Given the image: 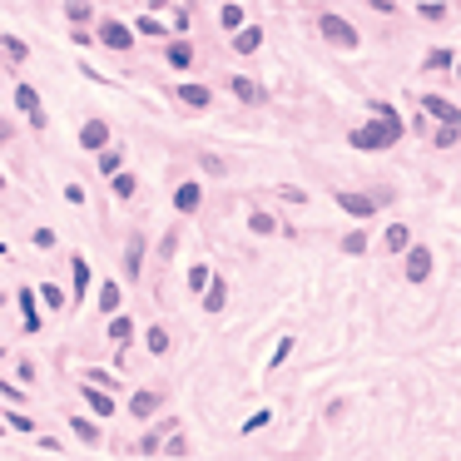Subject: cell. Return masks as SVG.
<instances>
[{"instance_id":"obj_13","label":"cell","mask_w":461,"mask_h":461,"mask_svg":"<svg viewBox=\"0 0 461 461\" xmlns=\"http://www.w3.org/2000/svg\"><path fill=\"white\" fill-rule=\"evenodd\" d=\"M174 208H179V213H194V208H199V184H194V179L174 189Z\"/></svg>"},{"instance_id":"obj_14","label":"cell","mask_w":461,"mask_h":461,"mask_svg":"<svg viewBox=\"0 0 461 461\" xmlns=\"http://www.w3.org/2000/svg\"><path fill=\"white\" fill-rule=\"evenodd\" d=\"M258 45H263V30H258V25H248V30L234 35V50H239V55H253Z\"/></svg>"},{"instance_id":"obj_30","label":"cell","mask_w":461,"mask_h":461,"mask_svg":"<svg viewBox=\"0 0 461 461\" xmlns=\"http://www.w3.org/2000/svg\"><path fill=\"white\" fill-rule=\"evenodd\" d=\"M0 45H6V55H10L15 65L25 60V40H15V35H0Z\"/></svg>"},{"instance_id":"obj_4","label":"cell","mask_w":461,"mask_h":461,"mask_svg":"<svg viewBox=\"0 0 461 461\" xmlns=\"http://www.w3.org/2000/svg\"><path fill=\"white\" fill-rule=\"evenodd\" d=\"M432 278V253H427V243H417V248H407V283H427Z\"/></svg>"},{"instance_id":"obj_24","label":"cell","mask_w":461,"mask_h":461,"mask_svg":"<svg viewBox=\"0 0 461 461\" xmlns=\"http://www.w3.org/2000/svg\"><path fill=\"white\" fill-rule=\"evenodd\" d=\"M139 258H144V239L134 234V239H129V248H125V268H129V273H139Z\"/></svg>"},{"instance_id":"obj_3","label":"cell","mask_w":461,"mask_h":461,"mask_svg":"<svg viewBox=\"0 0 461 461\" xmlns=\"http://www.w3.org/2000/svg\"><path fill=\"white\" fill-rule=\"evenodd\" d=\"M422 114H427V120H441V125H461V109L446 104L441 94H422Z\"/></svg>"},{"instance_id":"obj_39","label":"cell","mask_w":461,"mask_h":461,"mask_svg":"<svg viewBox=\"0 0 461 461\" xmlns=\"http://www.w3.org/2000/svg\"><path fill=\"white\" fill-rule=\"evenodd\" d=\"M164 451H169V456H189V441H184V437H174V441H169Z\"/></svg>"},{"instance_id":"obj_9","label":"cell","mask_w":461,"mask_h":461,"mask_svg":"<svg viewBox=\"0 0 461 461\" xmlns=\"http://www.w3.org/2000/svg\"><path fill=\"white\" fill-rule=\"evenodd\" d=\"M337 204H342V213H353V218H372V199L367 194H337Z\"/></svg>"},{"instance_id":"obj_40","label":"cell","mask_w":461,"mask_h":461,"mask_svg":"<svg viewBox=\"0 0 461 461\" xmlns=\"http://www.w3.org/2000/svg\"><path fill=\"white\" fill-rule=\"evenodd\" d=\"M258 427H268V412H253V417L243 422V432H258Z\"/></svg>"},{"instance_id":"obj_15","label":"cell","mask_w":461,"mask_h":461,"mask_svg":"<svg viewBox=\"0 0 461 461\" xmlns=\"http://www.w3.org/2000/svg\"><path fill=\"white\" fill-rule=\"evenodd\" d=\"M20 313H25V327L35 332V327H40V303H35L30 288H20Z\"/></svg>"},{"instance_id":"obj_21","label":"cell","mask_w":461,"mask_h":461,"mask_svg":"<svg viewBox=\"0 0 461 461\" xmlns=\"http://www.w3.org/2000/svg\"><path fill=\"white\" fill-rule=\"evenodd\" d=\"M169 65H174V70H189V65H194V50H189V45H169Z\"/></svg>"},{"instance_id":"obj_7","label":"cell","mask_w":461,"mask_h":461,"mask_svg":"<svg viewBox=\"0 0 461 461\" xmlns=\"http://www.w3.org/2000/svg\"><path fill=\"white\" fill-rule=\"evenodd\" d=\"M228 90H234L243 104H263V99H268V94L258 90V80H248V75H234V80H228Z\"/></svg>"},{"instance_id":"obj_6","label":"cell","mask_w":461,"mask_h":461,"mask_svg":"<svg viewBox=\"0 0 461 461\" xmlns=\"http://www.w3.org/2000/svg\"><path fill=\"white\" fill-rule=\"evenodd\" d=\"M99 40H104L109 50H129V45H134V30L120 25V20H104V25H99Z\"/></svg>"},{"instance_id":"obj_44","label":"cell","mask_w":461,"mask_h":461,"mask_svg":"<svg viewBox=\"0 0 461 461\" xmlns=\"http://www.w3.org/2000/svg\"><path fill=\"white\" fill-rule=\"evenodd\" d=\"M456 75H461V65H456Z\"/></svg>"},{"instance_id":"obj_32","label":"cell","mask_w":461,"mask_h":461,"mask_svg":"<svg viewBox=\"0 0 461 461\" xmlns=\"http://www.w3.org/2000/svg\"><path fill=\"white\" fill-rule=\"evenodd\" d=\"M288 353H293V337H283L278 348H273V357H268V367H283L288 362Z\"/></svg>"},{"instance_id":"obj_35","label":"cell","mask_w":461,"mask_h":461,"mask_svg":"<svg viewBox=\"0 0 461 461\" xmlns=\"http://www.w3.org/2000/svg\"><path fill=\"white\" fill-rule=\"evenodd\" d=\"M139 35H164V20H154V15H139Z\"/></svg>"},{"instance_id":"obj_8","label":"cell","mask_w":461,"mask_h":461,"mask_svg":"<svg viewBox=\"0 0 461 461\" xmlns=\"http://www.w3.org/2000/svg\"><path fill=\"white\" fill-rule=\"evenodd\" d=\"M223 303H228V278H208V288H204V308H208V313H223Z\"/></svg>"},{"instance_id":"obj_10","label":"cell","mask_w":461,"mask_h":461,"mask_svg":"<svg viewBox=\"0 0 461 461\" xmlns=\"http://www.w3.org/2000/svg\"><path fill=\"white\" fill-rule=\"evenodd\" d=\"M80 144H85V149H104V144H109V125H104V120H90V125L80 129Z\"/></svg>"},{"instance_id":"obj_16","label":"cell","mask_w":461,"mask_h":461,"mask_svg":"<svg viewBox=\"0 0 461 461\" xmlns=\"http://www.w3.org/2000/svg\"><path fill=\"white\" fill-rule=\"evenodd\" d=\"M15 104L35 120V114H40V94H35V85H20V90H15Z\"/></svg>"},{"instance_id":"obj_2","label":"cell","mask_w":461,"mask_h":461,"mask_svg":"<svg viewBox=\"0 0 461 461\" xmlns=\"http://www.w3.org/2000/svg\"><path fill=\"white\" fill-rule=\"evenodd\" d=\"M318 35H322L327 45H337V50H353V45H357V30L342 20V15H332V10L318 15Z\"/></svg>"},{"instance_id":"obj_41","label":"cell","mask_w":461,"mask_h":461,"mask_svg":"<svg viewBox=\"0 0 461 461\" xmlns=\"http://www.w3.org/2000/svg\"><path fill=\"white\" fill-rule=\"evenodd\" d=\"M372 10H392V0H372Z\"/></svg>"},{"instance_id":"obj_37","label":"cell","mask_w":461,"mask_h":461,"mask_svg":"<svg viewBox=\"0 0 461 461\" xmlns=\"http://www.w3.org/2000/svg\"><path fill=\"white\" fill-rule=\"evenodd\" d=\"M134 451H139V456H154V451H159V437H139V446H134Z\"/></svg>"},{"instance_id":"obj_43","label":"cell","mask_w":461,"mask_h":461,"mask_svg":"<svg viewBox=\"0 0 461 461\" xmlns=\"http://www.w3.org/2000/svg\"><path fill=\"white\" fill-rule=\"evenodd\" d=\"M0 189H6V174H0Z\"/></svg>"},{"instance_id":"obj_29","label":"cell","mask_w":461,"mask_h":461,"mask_svg":"<svg viewBox=\"0 0 461 461\" xmlns=\"http://www.w3.org/2000/svg\"><path fill=\"white\" fill-rule=\"evenodd\" d=\"M218 20H223V30H243V10H239V6H223Z\"/></svg>"},{"instance_id":"obj_42","label":"cell","mask_w":461,"mask_h":461,"mask_svg":"<svg viewBox=\"0 0 461 461\" xmlns=\"http://www.w3.org/2000/svg\"><path fill=\"white\" fill-rule=\"evenodd\" d=\"M0 139H10V125H6V120H0Z\"/></svg>"},{"instance_id":"obj_36","label":"cell","mask_w":461,"mask_h":461,"mask_svg":"<svg viewBox=\"0 0 461 461\" xmlns=\"http://www.w3.org/2000/svg\"><path fill=\"white\" fill-rule=\"evenodd\" d=\"M441 65H451V55H446V50H432V55H427V70H441Z\"/></svg>"},{"instance_id":"obj_25","label":"cell","mask_w":461,"mask_h":461,"mask_svg":"<svg viewBox=\"0 0 461 461\" xmlns=\"http://www.w3.org/2000/svg\"><path fill=\"white\" fill-rule=\"evenodd\" d=\"M129 332H134V322H129V318H120V313H109V337H114V342H125Z\"/></svg>"},{"instance_id":"obj_27","label":"cell","mask_w":461,"mask_h":461,"mask_svg":"<svg viewBox=\"0 0 461 461\" xmlns=\"http://www.w3.org/2000/svg\"><path fill=\"white\" fill-rule=\"evenodd\" d=\"M208 278H213V273H208L204 263H194V268H189V288H194V293H204V288H208Z\"/></svg>"},{"instance_id":"obj_1","label":"cell","mask_w":461,"mask_h":461,"mask_svg":"<svg viewBox=\"0 0 461 461\" xmlns=\"http://www.w3.org/2000/svg\"><path fill=\"white\" fill-rule=\"evenodd\" d=\"M397 139H402V120H397V114H377L372 125H362V129L348 134L353 149H392Z\"/></svg>"},{"instance_id":"obj_38","label":"cell","mask_w":461,"mask_h":461,"mask_svg":"<svg viewBox=\"0 0 461 461\" xmlns=\"http://www.w3.org/2000/svg\"><path fill=\"white\" fill-rule=\"evenodd\" d=\"M65 10H70V20H85V15H90V6H85V0H70Z\"/></svg>"},{"instance_id":"obj_19","label":"cell","mask_w":461,"mask_h":461,"mask_svg":"<svg viewBox=\"0 0 461 461\" xmlns=\"http://www.w3.org/2000/svg\"><path fill=\"white\" fill-rule=\"evenodd\" d=\"M70 432H75L80 441H99V427H94L90 417H70Z\"/></svg>"},{"instance_id":"obj_23","label":"cell","mask_w":461,"mask_h":461,"mask_svg":"<svg viewBox=\"0 0 461 461\" xmlns=\"http://www.w3.org/2000/svg\"><path fill=\"white\" fill-rule=\"evenodd\" d=\"M94 169H99L104 179H109V174H120V154H114V149L104 144V149H99V164H94Z\"/></svg>"},{"instance_id":"obj_33","label":"cell","mask_w":461,"mask_h":461,"mask_svg":"<svg viewBox=\"0 0 461 461\" xmlns=\"http://www.w3.org/2000/svg\"><path fill=\"white\" fill-rule=\"evenodd\" d=\"M114 194H120V199H134V174H114Z\"/></svg>"},{"instance_id":"obj_12","label":"cell","mask_w":461,"mask_h":461,"mask_svg":"<svg viewBox=\"0 0 461 461\" xmlns=\"http://www.w3.org/2000/svg\"><path fill=\"white\" fill-rule=\"evenodd\" d=\"M382 243H387V253H407V248H412V234H407V223H392Z\"/></svg>"},{"instance_id":"obj_34","label":"cell","mask_w":461,"mask_h":461,"mask_svg":"<svg viewBox=\"0 0 461 461\" xmlns=\"http://www.w3.org/2000/svg\"><path fill=\"white\" fill-rule=\"evenodd\" d=\"M40 298H45L50 308H60V303H65V293H60V288H55V283H45V288H40Z\"/></svg>"},{"instance_id":"obj_11","label":"cell","mask_w":461,"mask_h":461,"mask_svg":"<svg viewBox=\"0 0 461 461\" xmlns=\"http://www.w3.org/2000/svg\"><path fill=\"white\" fill-rule=\"evenodd\" d=\"M129 412H134L139 422H149V417L159 412V392H134V402H129Z\"/></svg>"},{"instance_id":"obj_5","label":"cell","mask_w":461,"mask_h":461,"mask_svg":"<svg viewBox=\"0 0 461 461\" xmlns=\"http://www.w3.org/2000/svg\"><path fill=\"white\" fill-rule=\"evenodd\" d=\"M85 402H90V412H94V417H114V392H109V387L85 382Z\"/></svg>"},{"instance_id":"obj_28","label":"cell","mask_w":461,"mask_h":461,"mask_svg":"<svg viewBox=\"0 0 461 461\" xmlns=\"http://www.w3.org/2000/svg\"><path fill=\"white\" fill-rule=\"evenodd\" d=\"M456 139H461V125H441L437 129V149H451Z\"/></svg>"},{"instance_id":"obj_18","label":"cell","mask_w":461,"mask_h":461,"mask_svg":"<svg viewBox=\"0 0 461 461\" xmlns=\"http://www.w3.org/2000/svg\"><path fill=\"white\" fill-rule=\"evenodd\" d=\"M99 313H104V318H109V313H120V288H114V283L99 288Z\"/></svg>"},{"instance_id":"obj_31","label":"cell","mask_w":461,"mask_h":461,"mask_svg":"<svg viewBox=\"0 0 461 461\" xmlns=\"http://www.w3.org/2000/svg\"><path fill=\"white\" fill-rule=\"evenodd\" d=\"M367 234H348V239H342V253H367Z\"/></svg>"},{"instance_id":"obj_17","label":"cell","mask_w":461,"mask_h":461,"mask_svg":"<svg viewBox=\"0 0 461 461\" xmlns=\"http://www.w3.org/2000/svg\"><path fill=\"white\" fill-rule=\"evenodd\" d=\"M179 99H184L189 109H204V104H208V90H204V85H179Z\"/></svg>"},{"instance_id":"obj_26","label":"cell","mask_w":461,"mask_h":461,"mask_svg":"<svg viewBox=\"0 0 461 461\" xmlns=\"http://www.w3.org/2000/svg\"><path fill=\"white\" fill-rule=\"evenodd\" d=\"M248 228H253L258 239H273V228H278V223H273L268 213H253V218H248Z\"/></svg>"},{"instance_id":"obj_20","label":"cell","mask_w":461,"mask_h":461,"mask_svg":"<svg viewBox=\"0 0 461 461\" xmlns=\"http://www.w3.org/2000/svg\"><path fill=\"white\" fill-rule=\"evenodd\" d=\"M144 342H149V353H154V357H164V353H169V332H164V327H149V332H144Z\"/></svg>"},{"instance_id":"obj_22","label":"cell","mask_w":461,"mask_h":461,"mask_svg":"<svg viewBox=\"0 0 461 461\" xmlns=\"http://www.w3.org/2000/svg\"><path fill=\"white\" fill-rule=\"evenodd\" d=\"M70 273H75V293H85V288H90V263H85L80 253L70 258Z\"/></svg>"}]
</instances>
